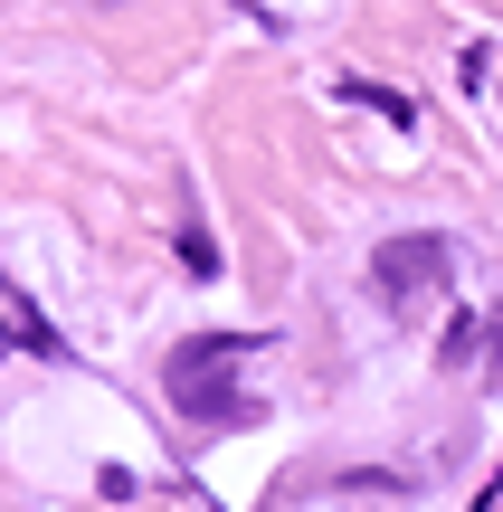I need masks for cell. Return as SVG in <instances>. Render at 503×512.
<instances>
[{
    "label": "cell",
    "instance_id": "obj_1",
    "mask_svg": "<svg viewBox=\"0 0 503 512\" xmlns=\"http://www.w3.org/2000/svg\"><path fill=\"white\" fill-rule=\"evenodd\" d=\"M228 361H238V342H190L181 361H171V408H181V418H209V427H219V418H247L257 399L209 380V370H228Z\"/></svg>",
    "mask_w": 503,
    "mask_h": 512
},
{
    "label": "cell",
    "instance_id": "obj_2",
    "mask_svg": "<svg viewBox=\"0 0 503 512\" xmlns=\"http://www.w3.org/2000/svg\"><path fill=\"white\" fill-rule=\"evenodd\" d=\"M447 266H456V247L437 238V228H409V238H390L371 256V285H380V304H418Z\"/></svg>",
    "mask_w": 503,
    "mask_h": 512
},
{
    "label": "cell",
    "instance_id": "obj_3",
    "mask_svg": "<svg viewBox=\"0 0 503 512\" xmlns=\"http://www.w3.org/2000/svg\"><path fill=\"white\" fill-rule=\"evenodd\" d=\"M494 370H503V323H494Z\"/></svg>",
    "mask_w": 503,
    "mask_h": 512
}]
</instances>
